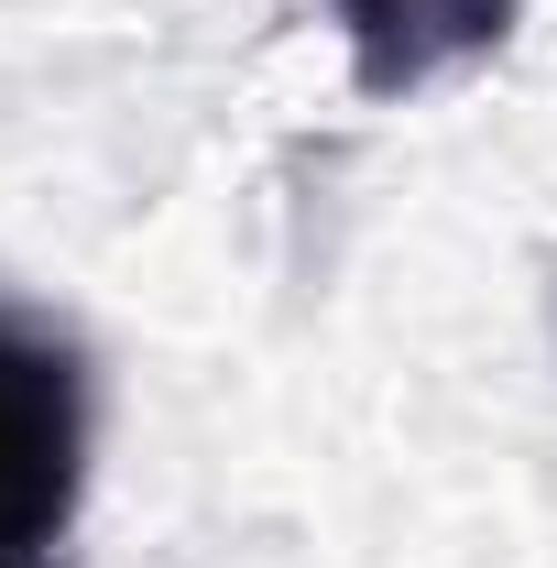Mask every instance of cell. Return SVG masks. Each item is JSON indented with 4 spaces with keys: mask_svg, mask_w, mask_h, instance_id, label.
<instances>
[{
    "mask_svg": "<svg viewBox=\"0 0 557 568\" xmlns=\"http://www.w3.org/2000/svg\"><path fill=\"white\" fill-rule=\"evenodd\" d=\"M88 493V361L44 317L0 306V568H67Z\"/></svg>",
    "mask_w": 557,
    "mask_h": 568,
    "instance_id": "obj_1",
    "label": "cell"
},
{
    "mask_svg": "<svg viewBox=\"0 0 557 568\" xmlns=\"http://www.w3.org/2000/svg\"><path fill=\"white\" fill-rule=\"evenodd\" d=\"M514 11L525 0H328L361 99H416L437 77L482 67L492 44L514 33Z\"/></svg>",
    "mask_w": 557,
    "mask_h": 568,
    "instance_id": "obj_2",
    "label": "cell"
}]
</instances>
